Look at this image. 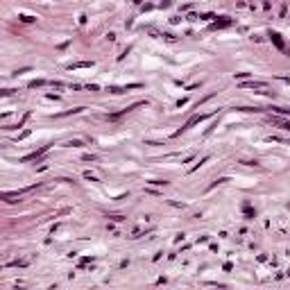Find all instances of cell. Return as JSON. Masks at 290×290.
Masks as SVG:
<instances>
[{
  "label": "cell",
  "instance_id": "6",
  "mask_svg": "<svg viewBox=\"0 0 290 290\" xmlns=\"http://www.w3.org/2000/svg\"><path fill=\"white\" fill-rule=\"evenodd\" d=\"M93 66V61H80V64H73L70 68H91Z\"/></svg>",
  "mask_w": 290,
  "mask_h": 290
},
{
  "label": "cell",
  "instance_id": "3",
  "mask_svg": "<svg viewBox=\"0 0 290 290\" xmlns=\"http://www.w3.org/2000/svg\"><path fill=\"white\" fill-rule=\"evenodd\" d=\"M231 23V18H227V16H220V21H215V23H211V27H213V30H220V27H229Z\"/></svg>",
  "mask_w": 290,
  "mask_h": 290
},
{
  "label": "cell",
  "instance_id": "7",
  "mask_svg": "<svg viewBox=\"0 0 290 290\" xmlns=\"http://www.w3.org/2000/svg\"><path fill=\"white\" fill-rule=\"evenodd\" d=\"M14 91H9V89H5V91H0V95H12Z\"/></svg>",
  "mask_w": 290,
  "mask_h": 290
},
{
  "label": "cell",
  "instance_id": "2",
  "mask_svg": "<svg viewBox=\"0 0 290 290\" xmlns=\"http://www.w3.org/2000/svg\"><path fill=\"white\" fill-rule=\"evenodd\" d=\"M206 118H209V113H199V116H193V118H190V120H188L186 125H184V127H181V129H179L177 134H181V132H186V129H190L193 125H197V122H202V120H206ZM177 134H175V136H177Z\"/></svg>",
  "mask_w": 290,
  "mask_h": 290
},
{
  "label": "cell",
  "instance_id": "5",
  "mask_svg": "<svg viewBox=\"0 0 290 290\" xmlns=\"http://www.w3.org/2000/svg\"><path fill=\"white\" fill-rule=\"evenodd\" d=\"M243 86H249V89H263L265 82H245Z\"/></svg>",
  "mask_w": 290,
  "mask_h": 290
},
{
  "label": "cell",
  "instance_id": "1",
  "mask_svg": "<svg viewBox=\"0 0 290 290\" xmlns=\"http://www.w3.org/2000/svg\"><path fill=\"white\" fill-rule=\"evenodd\" d=\"M30 188H23V190H12V193H0V199L3 202H18Z\"/></svg>",
  "mask_w": 290,
  "mask_h": 290
},
{
  "label": "cell",
  "instance_id": "4",
  "mask_svg": "<svg viewBox=\"0 0 290 290\" xmlns=\"http://www.w3.org/2000/svg\"><path fill=\"white\" fill-rule=\"evenodd\" d=\"M270 39H272V41L277 43V48H279V50H283V41H281V36H279L277 32H272V34H270Z\"/></svg>",
  "mask_w": 290,
  "mask_h": 290
}]
</instances>
